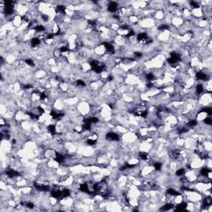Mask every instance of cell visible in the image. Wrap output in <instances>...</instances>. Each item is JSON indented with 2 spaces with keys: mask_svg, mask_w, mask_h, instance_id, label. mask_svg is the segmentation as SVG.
Instances as JSON below:
<instances>
[{
  "mask_svg": "<svg viewBox=\"0 0 212 212\" xmlns=\"http://www.w3.org/2000/svg\"><path fill=\"white\" fill-rule=\"evenodd\" d=\"M119 4L116 2H109L107 5V11L111 13H115L119 9Z\"/></svg>",
  "mask_w": 212,
  "mask_h": 212,
  "instance_id": "1",
  "label": "cell"
}]
</instances>
